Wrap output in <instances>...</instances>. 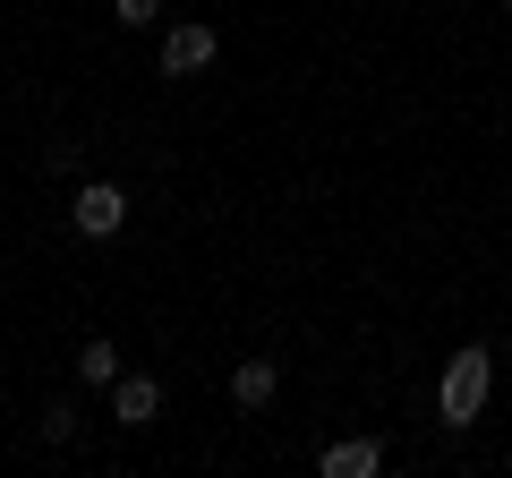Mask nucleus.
<instances>
[{
    "label": "nucleus",
    "mask_w": 512,
    "mask_h": 478,
    "mask_svg": "<svg viewBox=\"0 0 512 478\" xmlns=\"http://www.w3.org/2000/svg\"><path fill=\"white\" fill-rule=\"evenodd\" d=\"M487 393H495V350L470 342V350H453V368H444V385H436V419L444 427H478Z\"/></svg>",
    "instance_id": "1"
},
{
    "label": "nucleus",
    "mask_w": 512,
    "mask_h": 478,
    "mask_svg": "<svg viewBox=\"0 0 512 478\" xmlns=\"http://www.w3.org/2000/svg\"><path fill=\"white\" fill-rule=\"evenodd\" d=\"M69 222H77V239H111V231L128 222V188L86 180V188H77V205H69Z\"/></svg>",
    "instance_id": "2"
},
{
    "label": "nucleus",
    "mask_w": 512,
    "mask_h": 478,
    "mask_svg": "<svg viewBox=\"0 0 512 478\" xmlns=\"http://www.w3.org/2000/svg\"><path fill=\"white\" fill-rule=\"evenodd\" d=\"M214 60H222L214 26H171L163 35V77H197V69H214Z\"/></svg>",
    "instance_id": "3"
},
{
    "label": "nucleus",
    "mask_w": 512,
    "mask_h": 478,
    "mask_svg": "<svg viewBox=\"0 0 512 478\" xmlns=\"http://www.w3.org/2000/svg\"><path fill=\"white\" fill-rule=\"evenodd\" d=\"M111 419H120V427H154V419H163V385L120 368V385H111Z\"/></svg>",
    "instance_id": "4"
},
{
    "label": "nucleus",
    "mask_w": 512,
    "mask_h": 478,
    "mask_svg": "<svg viewBox=\"0 0 512 478\" xmlns=\"http://www.w3.org/2000/svg\"><path fill=\"white\" fill-rule=\"evenodd\" d=\"M316 470H325V478H376V470H384V444H376V436H342V444L316 453Z\"/></svg>",
    "instance_id": "5"
},
{
    "label": "nucleus",
    "mask_w": 512,
    "mask_h": 478,
    "mask_svg": "<svg viewBox=\"0 0 512 478\" xmlns=\"http://www.w3.org/2000/svg\"><path fill=\"white\" fill-rule=\"evenodd\" d=\"M274 393H282V368H274V359H239V368H231V402H239V410H265Z\"/></svg>",
    "instance_id": "6"
},
{
    "label": "nucleus",
    "mask_w": 512,
    "mask_h": 478,
    "mask_svg": "<svg viewBox=\"0 0 512 478\" xmlns=\"http://www.w3.org/2000/svg\"><path fill=\"white\" fill-rule=\"evenodd\" d=\"M77 385H86V393H111V385H120V350H111V342H86V350H77Z\"/></svg>",
    "instance_id": "7"
},
{
    "label": "nucleus",
    "mask_w": 512,
    "mask_h": 478,
    "mask_svg": "<svg viewBox=\"0 0 512 478\" xmlns=\"http://www.w3.org/2000/svg\"><path fill=\"white\" fill-rule=\"evenodd\" d=\"M35 436H43V444H69V436H77V402H52V410L35 419Z\"/></svg>",
    "instance_id": "8"
},
{
    "label": "nucleus",
    "mask_w": 512,
    "mask_h": 478,
    "mask_svg": "<svg viewBox=\"0 0 512 478\" xmlns=\"http://www.w3.org/2000/svg\"><path fill=\"white\" fill-rule=\"evenodd\" d=\"M111 18H120V26H128V35H146V26H154V18H163V0H111Z\"/></svg>",
    "instance_id": "9"
},
{
    "label": "nucleus",
    "mask_w": 512,
    "mask_h": 478,
    "mask_svg": "<svg viewBox=\"0 0 512 478\" xmlns=\"http://www.w3.org/2000/svg\"><path fill=\"white\" fill-rule=\"evenodd\" d=\"M504 9H512V0H504Z\"/></svg>",
    "instance_id": "10"
}]
</instances>
